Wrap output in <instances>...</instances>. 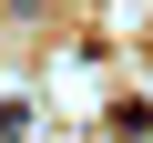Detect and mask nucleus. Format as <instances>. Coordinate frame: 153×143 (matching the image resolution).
Masks as SVG:
<instances>
[{
    "instance_id": "nucleus-1",
    "label": "nucleus",
    "mask_w": 153,
    "mask_h": 143,
    "mask_svg": "<svg viewBox=\"0 0 153 143\" xmlns=\"http://www.w3.org/2000/svg\"><path fill=\"white\" fill-rule=\"evenodd\" d=\"M0 143H31V112L21 102H0Z\"/></svg>"
}]
</instances>
